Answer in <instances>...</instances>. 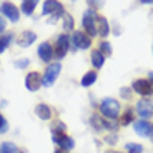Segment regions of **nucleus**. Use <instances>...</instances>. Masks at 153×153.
Wrapping results in <instances>:
<instances>
[{"label":"nucleus","instance_id":"nucleus-34","mask_svg":"<svg viewBox=\"0 0 153 153\" xmlns=\"http://www.w3.org/2000/svg\"><path fill=\"white\" fill-rule=\"evenodd\" d=\"M105 153H118V152H113V150H108V152H105Z\"/></svg>","mask_w":153,"mask_h":153},{"label":"nucleus","instance_id":"nucleus-21","mask_svg":"<svg viewBox=\"0 0 153 153\" xmlns=\"http://www.w3.org/2000/svg\"><path fill=\"white\" fill-rule=\"evenodd\" d=\"M13 33L12 32H8V33H4V35H0V53L2 52H5L7 50V47L10 45L12 42H13Z\"/></svg>","mask_w":153,"mask_h":153},{"label":"nucleus","instance_id":"nucleus-30","mask_svg":"<svg viewBox=\"0 0 153 153\" xmlns=\"http://www.w3.org/2000/svg\"><path fill=\"white\" fill-rule=\"evenodd\" d=\"M105 142H107L108 145H115V143L118 142V140H117V133H110V135H107Z\"/></svg>","mask_w":153,"mask_h":153},{"label":"nucleus","instance_id":"nucleus-16","mask_svg":"<svg viewBox=\"0 0 153 153\" xmlns=\"http://www.w3.org/2000/svg\"><path fill=\"white\" fill-rule=\"evenodd\" d=\"M97 33L100 35V37L107 38L108 33H110V23H108V20L105 19V17L102 15H97Z\"/></svg>","mask_w":153,"mask_h":153},{"label":"nucleus","instance_id":"nucleus-6","mask_svg":"<svg viewBox=\"0 0 153 153\" xmlns=\"http://www.w3.org/2000/svg\"><path fill=\"white\" fill-rule=\"evenodd\" d=\"M70 48V38L67 33H62L57 37V42H55V48H53V55L57 58H63L67 55Z\"/></svg>","mask_w":153,"mask_h":153},{"label":"nucleus","instance_id":"nucleus-29","mask_svg":"<svg viewBox=\"0 0 153 153\" xmlns=\"http://www.w3.org/2000/svg\"><path fill=\"white\" fill-rule=\"evenodd\" d=\"M131 90L130 87H123V88H120V95H122V98H125V100H130L131 98Z\"/></svg>","mask_w":153,"mask_h":153},{"label":"nucleus","instance_id":"nucleus-22","mask_svg":"<svg viewBox=\"0 0 153 153\" xmlns=\"http://www.w3.org/2000/svg\"><path fill=\"white\" fill-rule=\"evenodd\" d=\"M133 108H126L125 111H123V115L120 117V123H122L123 126L126 125H133Z\"/></svg>","mask_w":153,"mask_h":153},{"label":"nucleus","instance_id":"nucleus-23","mask_svg":"<svg viewBox=\"0 0 153 153\" xmlns=\"http://www.w3.org/2000/svg\"><path fill=\"white\" fill-rule=\"evenodd\" d=\"M0 153H22V150L12 142H4L0 145Z\"/></svg>","mask_w":153,"mask_h":153},{"label":"nucleus","instance_id":"nucleus-31","mask_svg":"<svg viewBox=\"0 0 153 153\" xmlns=\"http://www.w3.org/2000/svg\"><path fill=\"white\" fill-rule=\"evenodd\" d=\"M28 63H30V62H28V58H22V60H17L15 62V67H19V68H25Z\"/></svg>","mask_w":153,"mask_h":153},{"label":"nucleus","instance_id":"nucleus-28","mask_svg":"<svg viewBox=\"0 0 153 153\" xmlns=\"http://www.w3.org/2000/svg\"><path fill=\"white\" fill-rule=\"evenodd\" d=\"M8 131V122L4 115L0 113V133H7Z\"/></svg>","mask_w":153,"mask_h":153},{"label":"nucleus","instance_id":"nucleus-15","mask_svg":"<svg viewBox=\"0 0 153 153\" xmlns=\"http://www.w3.org/2000/svg\"><path fill=\"white\" fill-rule=\"evenodd\" d=\"M37 40V35H35V32L32 30H25L22 32V33L19 35V38H17V43H19L22 48H27V47H30L32 43Z\"/></svg>","mask_w":153,"mask_h":153},{"label":"nucleus","instance_id":"nucleus-9","mask_svg":"<svg viewBox=\"0 0 153 153\" xmlns=\"http://www.w3.org/2000/svg\"><path fill=\"white\" fill-rule=\"evenodd\" d=\"M0 15H5L10 22L17 23L20 20V10L10 2H2L0 4Z\"/></svg>","mask_w":153,"mask_h":153},{"label":"nucleus","instance_id":"nucleus-4","mask_svg":"<svg viewBox=\"0 0 153 153\" xmlns=\"http://www.w3.org/2000/svg\"><path fill=\"white\" fill-rule=\"evenodd\" d=\"M42 13L43 15H52V22H57L58 17L65 15V10H63V5L62 2H52V0H47L43 2V8H42Z\"/></svg>","mask_w":153,"mask_h":153},{"label":"nucleus","instance_id":"nucleus-1","mask_svg":"<svg viewBox=\"0 0 153 153\" xmlns=\"http://www.w3.org/2000/svg\"><path fill=\"white\" fill-rule=\"evenodd\" d=\"M100 113H102V117H103L105 120H117L120 115V102L115 98H103L102 100V103H100Z\"/></svg>","mask_w":153,"mask_h":153},{"label":"nucleus","instance_id":"nucleus-24","mask_svg":"<svg viewBox=\"0 0 153 153\" xmlns=\"http://www.w3.org/2000/svg\"><path fill=\"white\" fill-rule=\"evenodd\" d=\"M98 50H100V53L103 55L105 58H107V57H110V55L113 53V50H111V43H110V42H107V40H103V42H100Z\"/></svg>","mask_w":153,"mask_h":153},{"label":"nucleus","instance_id":"nucleus-17","mask_svg":"<svg viewBox=\"0 0 153 153\" xmlns=\"http://www.w3.org/2000/svg\"><path fill=\"white\" fill-rule=\"evenodd\" d=\"M35 115H37L40 120H50L52 118V108L45 103H38L35 107Z\"/></svg>","mask_w":153,"mask_h":153},{"label":"nucleus","instance_id":"nucleus-20","mask_svg":"<svg viewBox=\"0 0 153 153\" xmlns=\"http://www.w3.org/2000/svg\"><path fill=\"white\" fill-rule=\"evenodd\" d=\"M37 5H38L37 0H25V2H22V5H20V12L25 13V15H32L33 10L37 8Z\"/></svg>","mask_w":153,"mask_h":153},{"label":"nucleus","instance_id":"nucleus-12","mask_svg":"<svg viewBox=\"0 0 153 153\" xmlns=\"http://www.w3.org/2000/svg\"><path fill=\"white\" fill-rule=\"evenodd\" d=\"M133 130L140 137L150 138L153 137V123H150L148 120H137V122H133Z\"/></svg>","mask_w":153,"mask_h":153},{"label":"nucleus","instance_id":"nucleus-33","mask_svg":"<svg viewBox=\"0 0 153 153\" xmlns=\"http://www.w3.org/2000/svg\"><path fill=\"white\" fill-rule=\"evenodd\" d=\"M53 153H70V152H65V150H62V148H57Z\"/></svg>","mask_w":153,"mask_h":153},{"label":"nucleus","instance_id":"nucleus-19","mask_svg":"<svg viewBox=\"0 0 153 153\" xmlns=\"http://www.w3.org/2000/svg\"><path fill=\"white\" fill-rule=\"evenodd\" d=\"M97 78H98V73L93 72V70H90V72H87L83 76H82L80 85H82V87H85V88H88V87H92V85L95 83Z\"/></svg>","mask_w":153,"mask_h":153},{"label":"nucleus","instance_id":"nucleus-3","mask_svg":"<svg viewBox=\"0 0 153 153\" xmlns=\"http://www.w3.org/2000/svg\"><path fill=\"white\" fill-rule=\"evenodd\" d=\"M60 72H62V63H60V62L50 63V65L47 67L43 76H42V85H43V87H52V85L55 83V80L58 78Z\"/></svg>","mask_w":153,"mask_h":153},{"label":"nucleus","instance_id":"nucleus-32","mask_svg":"<svg viewBox=\"0 0 153 153\" xmlns=\"http://www.w3.org/2000/svg\"><path fill=\"white\" fill-rule=\"evenodd\" d=\"M5 28H7V22H5V19L2 15H0V35L5 33Z\"/></svg>","mask_w":153,"mask_h":153},{"label":"nucleus","instance_id":"nucleus-26","mask_svg":"<svg viewBox=\"0 0 153 153\" xmlns=\"http://www.w3.org/2000/svg\"><path fill=\"white\" fill-rule=\"evenodd\" d=\"M125 148H126V152H130V153H143V146L140 143H126Z\"/></svg>","mask_w":153,"mask_h":153},{"label":"nucleus","instance_id":"nucleus-13","mask_svg":"<svg viewBox=\"0 0 153 153\" xmlns=\"http://www.w3.org/2000/svg\"><path fill=\"white\" fill-rule=\"evenodd\" d=\"M25 87L30 92H37L38 88L42 87V76L38 72H28L25 76Z\"/></svg>","mask_w":153,"mask_h":153},{"label":"nucleus","instance_id":"nucleus-18","mask_svg":"<svg viewBox=\"0 0 153 153\" xmlns=\"http://www.w3.org/2000/svg\"><path fill=\"white\" fill-rule=\"evenodd\" d=\"M90 60H92L93 68H95V70H98V68H102V67H103V63H105V60H107V58H105L103 55L100 53V50H92Z\"/></svg>","mask_w":153,"mask_h":153},{"label":"nucleus","instance_id":"nucleus-14","mask_svg":"<svg viewBox=\"0 0 153 153\" xmlns=\"http://www.w3.org/2000/svg\"><path fill=\"white\" fill-rule=\"evenodd\" d=\"M37 53H38V57H40V60H43V62L48 63V62L53 58V47L50 45V42H43V43L38 45Z\"/></svg>","mask_w":153,"mask_h":153},{"label":"nucleus","instance_id":"nucleus-5","mask_svg":"<svg viewBox=\"0 0 153 153\" xmlns=\"http://www.w3.org/2000/svg\"><path fill=\"white\" fill-rule=\"evenodd\" d=\"M90 126H92L95 131H102V130L115 131L118 128V125L115 122H108V120H105L103 117H100V115H97V113H93L92 117H90Z\"/></svg>","mask_w":153,"mask_h":153},{"label":"nucleus","instance_id":"nucleus-11","mask_svg":"<svg viewBox=\"0 0 153 153\" xmlns=\"http://www.w3.org/2000/svg\"><path fill=\"white\" fill-rule=\"evenodd\" d=\"M72 43L75 45V48L88 50V48H90V45H92V37H88L85 32H73Z\"/></svg>","mask_w":153,"mask_h":153},{"label":"nucleus","instance_id":"nucleus-25","mask_svg":"<svg viewBox=\"0 0 153 153\" xmlns=\"http://www.w3.org/2000/svg\"><path fill=\"white\" fill-rule=\"evenodd\" d=\"M75 28V22H73V17L70 13H65L63 15V30L65 32H73Z\"/></svg>","mask_w":153,"mask_h":153},{"label":"nucleus","instance_id":"nucleus-10","mask_svg":"<svg viewBox=\"0 0 153 153\" xmlns=\"http://www.w3.org/2000/svg\"><path fill=\"white\" fill-rule=\"evenodd\" d=\"M52 140L58 145V148L65 150V152H70V150L75 148L73 138L68 137V135H65V133H52Z\"/></svg>","mask_w":153,"mask_h":153},{"label":"nucleus","instance_id":"nucleus-8","mask_svg":"<svg viewBox=\"0 0 153 153\" xmlns=\"http://www.w3.org/2000/svg\"><path fill=\"white\" fill-rule=\"evenodd\" d=\"M135 111L138 113L140 120H150L153 117V103L148 98H142L135 107Z\"/></svg>","mask_w":153,"mask_h":153},{"label":"nucleus","instance_id":"nucleus-2","mask_svg":"<svg viewBox=\"0 0 153 153\" xmlns=\"http://www.w3.org/2000/svg\"><path fill=\"white\" fill-rule=\"evenodd\" d=\"M97 12L93 8H88L85 10L83 19H82V27H83V32L88 35V37H95L97 33Z\"/></svg>","mask_w":153,"mask_h":153},{"label":"nucleus","instance_id":"nucleus-27","mask_svg":"<svg viewBox=\"0 0 153 153\" xmlns=\"http://www.w3.org/2000/svg\"><path fill=\"white\" fill-rule=\"evenodd\" d=\"M67 130V125L63 122H55L52 125V133H65Z\"/></svg>","mask_w":153,"mask_h":153},{"label":"nucleus","instance_id":"nucleus-7","mask_svg":"<svg viewBox=\"0 0 153 153\" xmlns=\"http://www.w3.org/2000/svg\"><path fill=\"white\" fill-rule=\"evenodd\" d=\"M130 88L142 97H148L153 93V85L148 78H138V80H135L133 83H131Z\"/></svg>","mask_w":153,"mask_h":153}]
</instances>
